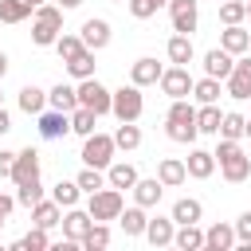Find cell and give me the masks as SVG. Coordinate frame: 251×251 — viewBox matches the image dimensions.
Returning a JSON list of instances; mask_svg holds the SVG:
<instances>
[{
	"label": "cell",
	"mask_w": 251,
	"mask_h": 251,
	"mask_svg": "<svg viewBox=\"0 0 251 251\" xmlns=\"http://www.w3.org/2000/svg\"><path fill=\"white\" fill-rule=\"evenodd\" d=\"M165 133H169V141H180V145H192L200 137V129H196V106L188 98H173V106L165 114Z\"/></svg>",
	"instance_id": "6da1fadb"
},
{
	"label": "cell",
	"mask_w": 251,
	"mask_h": 251,
	"mask_svg": "<svg viewBox=\"0 0 251 251\" xmlns=\"http://www.w3.org/2000/svg\"><path fill=\"white\" fill-rule=\"evenodd\" d=\"M216 165H220V176H224L227 184H243V180L251 176V157H247L243 145L231 141V137H220V145H216Z\"/></svg>",
	"instance_id": "7a4b0ae2"
},
{
	"label": "cell",
	"mask_w": 251,
	"mask_h": 251,
	"mask_svg": "<svg viewBox=\"0 0 251 251\" xmlns=\"http://www.w3.org/2000/svg\"><path fill=\"white\" fill-rule=\"evenodd\" d=\"M114 153H118V145H114V133H86L82 137V165H90V169H106L110 161H114Z\"/></svg>",
	"instance_id": "3957f363"
},
{
	"label": "cell",
	"mask_w": 251,
	"mask_h": 251,
	"mask_svg": "<svg viewBox=\"0 0 251 251\" xmlns=\"http://www.w3.org/2000/svg\"><path fill=\"white\" fill-rule=\"evenodd\" d=\"M126 208V196H122V188H98V192H90V200H86V212H90V220H102V224H110V220H118V212Z\"/></svg>",
	"instance_id": "277c9868"
},
{
	"label": "cell",
	"mask_w": 251,
	"mask_h": 251,
	"mask_svg": "<svg viewBox=\"0 0 251 251\" xmlns=\"http://www.w3.org/2000/svg\"><path fill=\"white\" fill-rule=\"evenodd\" d=\"M110 114L118 118V122H137L141 114H145V98H141V86H122V90H114V102H110Z\"/></svg>",
	"instance_id": "5b68a950"
},
{
	"label": "cell",
	"mask_w": 251,
	"mask_h": 251,
	"mask_svg": "<svg viewBox=\"0 0 251 251\" xmlns=\"http://www.w3.org/2000/svg\"><path fill=\"white\" fill-rule=\"evenodd\" d=\"M75 90H78V106H86V110H94L98 118H106V114H110V102H114V90H106V86H102V82H98L94 75H90V78H82V82H78Z\"/></svg>",
	"instance_id": "8992f818"
},
{
	"label": "cell",
	"mask_w": 251,
	"mask_h": 251,
	"mask_svg": "<svg viewBox=\"0 0 251 251\" xmlns=\"http://www.w3.org/2000/svg\"><path fill=\"white\" fill-rule=\"evenodd\" d=\"M165 8H169V20H173V31L192 35L200 27V4L196 0H169Z\"/></svg>",
	"instance_id": "52a82bcc"
},
{
	"label": "cell",
	"mask_w": 251,
	"mask_h": 251,
	"mask_svg": "<svg viewBox=\"0 0 251 251\" xmlns=\"http://www.w3.org/2000/svg\"><path fill=\"white\" fill-rule=\"evenodd\" d=\"M157 86H161V94H169V98H192V75H188V67H165L161 71V78H157Z\"/></svg>",
	"instance_id": "ba28073f"
},
{
	"label": "cell",
	"mask_w": 251,
	"mask_h": 251,
	"mask_svg": "<svg viewBox=\"0 0 251 251\" xmlns=\"http://www.w3.org/2000/svg\"><path fill=\"white\" fill-rule=\"evenodd\" d=\"M35 129H39L43 141H59V137L71 133V114H63V110H39L35 114Z\"/></svg>",
	"instance_id": "9c48e42d"
},
{
	"label": "cell",
	"mask_w": 251,
	"mask_h": 251,
	"mask_svg": "<svg viewBox=\"0 0 251 251\" xmlns=\"http://www.w3.org/2000/svg\"><path fill=\"white\" fill-rule=\"evenodd\" d=\"M224 86H227V94L231 98H251V59L247 55H235V67H231V75L224 78Z\"/></svg>",
	"instance_id": "30bf717a"
},
{
	"label": "cell",
	"mask_w": 251,
	"mask_h": 251,
	"mask_svg": "<svg viewBox=\"0 0 251 251\" xmlns=\"http://www.w3.org/2000/svg\"><path fill=\"white\" fill-rule=\"evenodd\" d=\"M59 224H63V239L78 243V239L90 231V224H94V220H90V212H86V208H78V204H75V208H63V220H59Z\"/></svg>",
	"instance_id": "8fae6325"
},
{
	"label": "cell",
	"mask_w": 251,
	"mask_h": 251,
	"mask_svg": "<svg viewBox=\"0 0 251 251\" xmlns=\"http://www.w3.org/2000/svg\"><path fill=\"white\" fill-rule=\"evenodd\" d=\"M78 35H82V47H90V51H102V47L114 39V31H110V20H102V16L86 20V24L78 27Z\"/></svg>",
	"instance_id": "7c38bea8"
},
{
	"label": "cell",
	"mask_w": 251,
	"mask_h": 251,
	"mask_svg": "<svg viewBox=\"0 0 251 251\" xmlns=\"http://www.w3.org/2000/svg\"><path fill=\"white\" fill-rule=\"evenodd\" d=\"M161 71H165V67H161L153 55H141V59H133V63H129V82H133V86H141V90H145V86H157Z\"/></svg>",
	"instance_id": "4fadbf2b"
},
{
	"label": "cell",
	"mask_w": 251,
	"mask_h": 251,
	"mask_svg": "<svg viewBox=\"0 0 251 251\" xmlns=\"http://www.w3.org/2000/svg\"><path fill=\"white\" fill-rule=\"evenodd\" d=\"M129 192H133V204H141V208H157V204H161V192H165V184H161L157 176H137Z\"/></svg>",
	"instance_id": "5bb4252c"
},
{
	"label": "cell",
	"mask_w": 251,
	"mask_h": 251,
	"mask_svg": "<svg viewBox=\"0 0 251 251\" xmlns=\"http://www.w3.org/2000/svg\"><path fill=\"white\" fill-rule=\"evenodd\" d=\"M35 176H39V153L27 145V149H20V153H16L12 180H16V184H27V180H35Z\"/></svg>",
	"instance_id": "9a60e30c"
},
{
	"label": "cell",
	"mask_w": 251,
	"mask_h": 251,
	"mask_svg": "<svg viewBox=\"0 0 251 251\" xmlns=\"http://www.w3.org/2000/svg\"><path fill=\"white\" fill-rule=\"evenodd\" d=\"M220 47H224L227 55H247V51H251V31H243L239 24H227V27L220 31Z\"/></svg>",
	"instance_id": "2e32d148"
},
{
	"label": "cell",
	"mask_w": 251,
	"mask_h": 251,
	"mask_svg": "<svg viewBox=\"0 0 251 251\" xmlns=\"http://www.w3.org/2000/svg\"><path fill=\"white\" fill-rule=\"evenodd\" d=\"M231 67H235V55H227L224 47H212V51H204V75H212V78H227L231 75Z\"/></svg>",
	"instance_id": "e0dca14e"
},
{
	"label": "cell",
	"mask_w": 251,
	"mask_h": 251,
	"mask_svg": "<svg viewBox=\"0 0 251 251\" xmlns=\"http://www.w3.org/2000/svg\"><path fill=\"white\" fill-rule=\"evenodd\" d=\"M184 169H188L192 180H208V176L216 173V153H208V149H192V153L184 157Z\"/></svg>",
	"instance_id": "ac0fdd59"
},
{
	"label": "cell",
	"mask_w": 251,
	"mask_h": 251,
	"mask_svg": "<svg viewBox=\"0 0 251 251\" xmlns=\"http://www.w3.org/2000/svg\"><path fill=\"white\" fill-rule=\"evenodd\" d=\"M133 180H137V165H129V161H110V165H106V184H110V188L129 192Z\"/></svg>",
	"instance_id": "d6986e66"
},
{
	"label": "cell",
	"mask_w": 251,
	"mask_h": 251,
	"mask_svg": "<svg viewBox=\"0 0 251 251\" xmlns=\"http://www.w3.org/2000/svg\"><path fill=\"white\" fill-rule=\"evenodd\" d=\"M157 180H161L165 188H180V184L188 180L184 161H180V157H161V165H157Z\"/></svg>",
	"instance_id": "ffe728a7"
},
{
	"label": "cell",
	"mask_w": 251,
	"mask_h": 251,
	"mask_svg": "<svg viewBox=\"0 0 251 251\" xmlns=\"http://www.w3.org/2000/svg\"><path fill=\"white\" fill-rule=\"evenodd\" d=\"M173 231H176L173 216H153V220L145 224V235H141V239H149L153 247H169V243H173Z\"/></svg>",
	"instance_id": "44dd1931"
},
{
	"label": "cell",
	"mask_w": 251,
	"mask_h": 251,
	"mask_svg": "<svg viewBox=\"0 0 251 251\" xmlns=\"http://www.w3.org/2000/svg\"><path fill=\"white\" fill-rule=\"evenodd\" d=\"M165 55H169V63H176V67H188L192 59H196V47H192V35H173L169 43H165Z\"/></svg>",
	"instance_id": "7402d4cb"
},
{
	"label": "cell",
	"mask_w": 251,
	"mask_h": 251,
	"mask_svg": "<svg viewBox=\"0 0 251 251\" xmlns=\"http://www.w3.org/2000/svg\"><path fill=\"white\" fill-rule=\"evenodd\" d=\"M118 224H122V231H126L129 239H137V235H145L149 216H145V208H141V204H129V208H122V212H118Z\"/></svg>",
	"instance_id": "603a6c76"
},
{
	"label": "cell",
	"mask_w": 251,
	"mask_h": 251,
	"mask_svg": "<svg viewBox=\"0 0 251 251\" xmlns=\"http://www.w3.org/2000/svg\"><path fill=\"white\" fill-rule=\"evenodd\" d=\"M169 216H173V224H200V220H204V204H200L196 196H180Z\"/></svg>",
	"instance_id": "cb8c5ba5"
},
{
	"label": "cell",
	"mask_w": 251,
	"mask_h": 251,
	"mask_svg": "<svg viewBox=\"0 0 251 251\" xmlns=\"http://www.w3.org/2000/svg\"><path fill=\"white\" fill-rule=\"evenodd\" d=\"M204 247L208 251H231L235 247V227L231 224H212L204 231Z\"/></svg>",
	"instance_id": "d4e9b609"
},
{
	"label": "cell",
	"mask_w": 251,
	"mask_h": 251,
	"mask_svg": "<svg viewBox=\"0 0 251 251\" xmlns=\"http://www.w3.org/2000/svg\"><path fill=\"white\" fill-rule=\"evenodd\" d=\"M59 220H63V208H59L55 200H35V204H31V224H35V227H47V231H51Z\"/></svg>",
	"instance_id": "484cf974"
},
{
	"label": "cell",
	"mask_w": 251,
	"mask_h": 251,
	"mask_svg": "<svg viewBox=\"0 0 251 251\" xmlns=\"http://www.w3.org/2000/svg\"><path fill=\"white\" fill-rule=\"evenodd\" d=\"M173 247H180V251H200V247H204V231H200V224H176V231H173Z\"/></svg>",
	"instance_id": "4316f807"
},
{
	"label": "cell",
	"mask_w": 251,
	"mask_h": 251,
	"mask_svg": "<svg viewBox=\"0 0 251 251\" xmlns=\"http://www.w3.org/2000/svg\"><path fill=\"white\" fill-rule=\"evenodd\" d=\"M47 106H51V110L71 114V110L78 106V90H75V86H67V82H59V86H51V90H47Z\"/></svg>",
	"instance_id": "83f0119b"
},
{
	"label": "cell",
	"mask_w": 251,
	"mask_h": 251,
	"mask_svg": "<svg viewBox=\"0 0 251 251\" xmlns=\"http://www.w3.org/2000/svg\"><path fill=\"white\" fill-rule=\"evenodd\" d=\"M67 71H71V78H78V82L90 78V75H94V51L82 47L78 55H71V59H67Z\"/></svg>",
	"instance_id": "f1b7e54d"
},
{
	"label": "cell",
	"mask_w": 251,
	"mask_h": 251,
	"mask_svg": "<svg viewBox=\"0 0 251 251\" xmlns=\"http://www.w3.org/2000/svg\"><path fill=\"white\" fill-rule=\"evenodd\" d=\"M16 102H20V110H24V114H31V118H35L39 110H47V90H39V86H24Z\"/></svg>",
	"instance_id": "f546056e"
},
{
	"label": "cell",
	"mask_w": 251,
	"mask_h": 251,
	"mask_svg": "<svg viewBox=\"0 0 251 251\" xmlns=\"http://www.w3.org/2000/svg\"><path fill=\"white\" fill-rule=\"evenodd\" d=\"M114 145L126 149V153H133V149L141 145V129H137V122H118V129H114Z\"/></svg>",
	"instance_id": "4dcf8cb0"
},
{
	"label": "cell",
	"mask_w": 251,
	"mask_h": 251,
	"mask_svg": "<svg viewBox=\"0 0 251 251\" xmlns=\"http://www.w3.org/2000/svg\"><path fill=\"white\" fill-rule=\"evenodd\" d=\"M51 200H55L59 208H75V204L82 200V188H78V180H59V184L51 188Z\"/></svg>",
	"instance_id": "1f68e13d"
},
{
	"label": "cell",
	"mask_w": 251,
	"mask_h": 251,
	"mask_svg": "<svg viewBox=\"0 0 251 251\" xmlns=\"http://www.w3.org/2000/svg\"><path fill=\"white\" fill-rule=\"evenodd\" d=\"M35 8L27 0H0V24H24Z\"/></svg>",
	"instance_id": "d6a6232c"
},
{
	"label": "cell",
	"mask_w": 251,
	"mask_h": 251,
	"mask_svg": "<svg viewBox=\"0 0 251 251\" xmlns=\"http://www.w3.org/2000/svg\"><path fill=\"white\" fill-rule=\"evenodd\" d=\"M192 98L204 106V102H220V78L204 75V78H192Z\"/></svg>",
	"instance_id": "836d02e7"
},
{
	"label": "cell",
	"mask_w": 251,
	"mask_h": 251,
	"mask_svg": "<svg viewBox=\"0 0 251 251\" xmlns=\"http://www.w3.org/2000/svg\"><path fill=\"white\" fill-rule=\"evenodd\" d=\"M220 118H224V114H220V102H204V106L196 110V129H200V133H216V129H220Z\"/></svg>",
	"instance_id": "e575fe53"
},
{
	"label": "cell",
	"mask_w": 251,
	"mask_h": 251,
	"mask_svg": "<svg viewBox=\"0 0 251 251\" xmlns=\"http://www.w3.org/2000/svg\"><path fill=\"white\" fill-rule=\"evenodd\" d=\"M243 129H247V118H243V114H235V110H227V114L220 118L216 137H231V141H239V137H243Z\"/></svg>",
	"instance_id": "d590c367"
},
{
	"label": "cell",
	"mask_w": 251,
	"mask_h": 251,
	"mask_svg": "<svg viewBox=\"0 0 251 251\" xmlns=\"http://www.w3.org/2000/svg\"><path fill=\"white\" fill-rule=\"evenodd\" d=\"M78 247H86V251H102V247H110V227H106L102 220H94L90 231L78 239Z\"/></svg>",
	"instance_id": "8d00e7d4"
},
{
	"label": "cell",
	"mask_w": 251,
	"mask_h": 251,
	"mask_svg": "<svg viewBox=\"0 0 251 251\" xmlns=\"http://www.w3.org/2000/svg\"><path fill=\"white\" fill-rule=\"evenodd\" d=\"M94 122H98L94 110H86V106H75V110H71V133L86 137V133H94Z\"/></svg>",
	"instance_id": "74e56055"
},
{
	"label": "cell",
	"mask_w": 251,
	"mask_h": 251,
	"mask_svg": "<svg viewBox=\"0 0 251 251\" xmlns=\"http://www.w3.org/2000/svg\"><path fill=\"white\" fill-rule=\"evenodd\" d=\"M75 180H78V188H82V192L90 196V192L106 188V169H90V165H86V169H82V173H78Z\"/></svg>",
	"instance_id": "f35d334b"
},
{
	"label": "cell",
	"mask_w": 251,
	"mask_h": 251,
	"mask_svg": "<svg viewBox=\"0 0 251 251\" xmlns=\"http://www.w3.org/2000/svg\"><path fill=\"white\" fill-rule=\"evenodd\" d=\"M247 20V4L243 0H220V24H243Z\"/></svg>",
	"instance_id": "ab89813d"
},
{
	"label": "cell",
	"mask_w": 251,
	"mask_h": 251,
	"mask_svg": "<svg viewBox=\"0 0 251 251\" xmlns=\"http://www.w3.org/2000/svg\"><path fill=\"white\" fill-rule=\"evenodd\" d=\"M35 24H47V27H55V31H63V8L59 4H39L35 8Z\"/></svg>",
	"instance_id": "60d3db41"
},
{
	"label": "cell",
	"mask_w": 251,
	"mask_h": 251,
	"mask_svg": "<svg viewBox=\"0 0 251 251\" xmlns=\"http://www.w3.org/2000/svg\"><path fill=\"white\" fill-rule=\"evenodd\" d=\"M55 51H59V59L67 63L71 55H78V51H82V35H75V31H59V39H55Z\"/></svg>",
	"instance_id": "b9f144b4"
},
{
	"label": "cell",
	"mask_w": 251,
	"mask_h": 251,
	"mask_svg": "<svg viewBox=\"0 0 251 251\" xmlns=\"http://www.w3.org/2000/svg\"><path fill=\"white\" fill-rule=\"evenodd\" d=\"M35 200H43V180H39V176H35V180H27V184H16V204L31 208Z\"/></svg>",
	"instance_id": "7bdbcfd3"
},
{
	"label": "cell",
	"mask_w": 251,
	"mask_h": 251,
	"mask_svg": "<svg viewBox=\"0 0 251 251\" xmlns=\"http://www.w3.org/2000/svg\"><path fill=\"white\" fill-rule=\"evenodd\" d=\"M51 247V239H47V227H31L20 243H16V251H47Z\"/></svg>",
	"instance_id": "ee69618b"
},
{
	"label": "cell",
	"mask_w": 251,
	"mask_h": 251,
	"mask_svg": "<svg viewBox=\"0 0 251 251\" xmlns=\"http://www.w3.org/2000/svg\"><path fill=\"white\" fill-rule=\"evenodd\" d=\"M55 39H59L55 27H47V24H31V43H35V47H55Z\"/></svg>",
	"instance_id": "f6af8a7d"
},
{
	"label": "cell",
	"mask_w": 251,
	"mask_h": 251,
	"mask_svg": "<svg viewBox=\"0 0 251 251\" xmlns=\"http://www.w3.org/2000/svg\"><path fill=\"white\" fill-rule=\"evenodd\" d=\"M231 227H235V243L251 251V212H243V216H235V224H231Z\"/></svg>",
	"instance_id": "bcb514c9"
},
{
	"label": "cell",
	"mask_w": 251,
	"mask_h": 251,
	"mask_svg": "<svg viewBox=\"0 0 251 251\" xmlns=\"http://www.w3.org/2000/svg\"><path fill=\"white\" fill-rule=\"evenodd\" d=\"M126 8H129L133 20H149V16H157V4H153V0H126Z\"/></svg>",
	"instance_id": "7dc6e473"
},
{
	"label": "cell",
	"mask_w": 251,
	"mask_h": 251,
	"mask_svg": "<svg viewBox=\"0 0 251 251\" xmlns=\"http://www.w3.org/2000/svg\"><path fill=\"white\" fill-rule=\"evenodd\" d=\"M12 208H16V196H4V192H0V231H4L8 216H12Z\"/></svg>",
	"instance_id": "c3c4849f"
},
{
	"label": "cell",
	"mask_w": 251,
	"mask_h": 251,
	"mask_svg": "<svg viewBox=\"0 0 251 251\" xmlns=\"http://www.w3.org/2000/svg\"><path fill=\"white\" fill-rule=\"evenodd\" d=\"M12 165H16V153L12 149H0V176H12Z\"/></svg>",
	"instance_id": "681fc988"
},
{
	"label": "cell",
	"mask_w": 251,
	"mask_h": 251,
	"mask_svg": "<svg viewBox=\"0 0 251 251\" xmlns=\"http://www.w3.org/2000/svg\"><path fill=\"white\" fill-rule=\"evenodd\" d=\"M8 129H12V114H8V110H4V106H0V137H4V133H8Z\"/></svg>",
	"instance_id": "f907efd6"
},
{
	"label": "cell",
	"mask_w": 251,
	"mask_h": 251,
	"mask_svg": "<svg viewBox=\"0 0 251 251\" xmlns=\"http://www.w3.org/2000/svg\"><path fill=\"white\" fill-rule=\"evenodd\" d=\"M78 4H82V0H59V8H63V12H71V8H78Z\"/></svg>",
	"instance_id": "816d5d0a"
},
{
	"label": "cell",
	"mask_w": 251,
	"mask_h": 251,
	"mask_svg": "<svg viewBox=\"0 0 251 251\" xmlns=\"http://www.w3.org/2000/svg\"><path fill=\"white\" fill-rule=\"evenodd\" d=\"M4 75H8V55L0 51V78H4Z\"/></svg>",
	"instance_id": "f5cc1de1"
},
{
	"label": "cell",
	"mask_w": 251,
	"mask_h": 251,
	"mask_svg": "<svg viewBox=\"0 0 251 251\" xmlns=\"http://www.w3.org/2000/svg\"><path fill=\"white\" fill-rule=\"evenodd\" d=\"M243 137H251V118H247V129H243Z\"/></svg>",
	"instance_id": "db71d44e"
},
{
	"label": "cell",
	"mask_w": 251,
	"mask_h": 251,
	"mask_svg": "<svg viewBox=\"0 0 251 251\" xmlns=\"http://www.w3.org/2000/svg\"><path fill=\"white\" fill-rule=\"evenodd\" d=\"M153 4H157V8H165V4H169V0H153Z\"/></svg>",
	"instance_id": "11a10c76"
},
{
	"label": "cell",
	"mask_w": 251,
	"mask_h": 251,
	"mask_svg": "<svg viewBox=\"0 0 251 251\" xmlns=\"http://www.w3.org/2000/svg\"><path fill=\"white\" fill-rule=\"evenodd\" d=\"M27 4H31V8H39V4H43V0H27Z\"/></svg>",
	"instance_id": "9f6ffc18"
},
{
	"label": "cell",
	"mask_w": 251,
	"mask_h": 251,
	"mask_svg": "<svg viewBox=\"0 0 251 251\" xmlns=\"http://www.w3.org/2000/svg\"><path fill=\"white\" fill-rule=\"evenodd\" d=\"M247 20H251V0H247Z\"/></svg>",
	"instance_id": "6f0895ef"
},
{
	"label": "cell",
	"mask_w": 251,
	"mask_h": 251,
	"mask_svg": "<svg viewBox=\"0 0 251 251\" xmlns=\"http://www.w3.org/2000/svg\"><path fill=\"white\" fill-rule=\"evenodd\" d=\"M0 106H4V94H0Z\"/></svg>",
	"instance_id": "680465c9"
},
{
	"label": "cell",
	"mask_w": 251,
	"mask_h": 251,
	"mask_svg": "<svg viewBox=\"0 0 251 251\" xmlns=\"http://www.w3.org/2000/svg\"><path fill=\"white\" fill-rule=\"evenodd\" d=\"M114 4H122V0H114Z\"/></svg>",
	"instance_id": "91938a15"
}]
</instances>
